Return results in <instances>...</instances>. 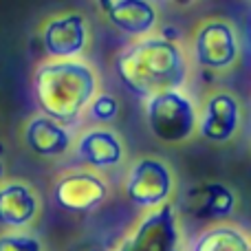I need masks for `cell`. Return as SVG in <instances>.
Listing matches in <instances>:
<instances>
[{
	"instance_id": "6da1fadb",
	"label": "cell",
	"mask_w": 251,
	"mask_h": 251,
	"mask_svg": "<svg viewBox=\"0 0 251 251\" xmlns=\"http://www.w3.org/2000/svg\"><path fill=\"white\" fill-rule=\"evenodd\" d=\"M117 75L132 95L150 100L159 93L178 91L185 84L187 62L170 38H148L119 53Z\"/></svg>"
},
{
	"instance_id": "7a4b0ae2",
	"label": "cell",
	"mask_w": 251,
	"mask_h": 251,
	"mask_svg": "<svg viewBox=\"0 0 251 251\" xmlns=\"http://www.w3.org/2000/svg\"><path fill=\"white\" fill-rule=\"evenodd\" d=\"M95 91V71L77 60L47 62L33 75V93L42 115L62 126L77 122Z\"/></svg>"
},
{
	"instance_id": "3957f363",
	"label": "cell",
	"mask_w": 251,
	"mask_h": 251,
	"mask_svg": "<svg viewBox=\"0 0 251 251\" xmlns=\"http://www.w3.org/2000/svg\"><path fill=\"white\" fill-rule=\"evenodd\" d=\"M113 251H185L178 209L165 203L146 212Z\"/></svg>"
},
{
	"instance_id": "277c9868",
	"label": "cell",
	"mask_w": 251,
	"mask_h": 251,
	"mask_svg": "<svg viewBox=\"0 0 251 251\" xmlns=\"http://www.w3.org/2000/svg\"><path fill=\"white\" fill-rule=\"evenodd\" d=\"M146 119L150 132L163 143L187 141L199 126L194 101L181 88L152 95L146 101Z\"/></svg>"
},
{
	"instance_id": "5b68a950",
	"label": "cell",
	"mask_w": 251,
	"mask_h": 251,
	"mask_svg": "<svg viewBox=\"0 0 251 251\" xmlns=\"http://www.w3.org/2000/svg\"><path fill=\"white\" fill-rule=\"evenodd\" d=\"M174 192V176L168 163L154 156H143L130 168L126 176V196L143 209H156L170 203Z\"/></svg>"
},
{
	"instance_id": "8992f818",
	"label": "cell",
	"mask_w": 251,
	"mask_h": 251,
	"mask_svg": "<svg viewBox=\"0 0 251 251\" xmlns=\"http://www.w3.org/2000/svg\"><path fill=\"white\" fill-rule=\"evenodd\" d=\"M53 199L71 214H88L108 199V185L95 172L71 170L55 181Z\"/></svg>"
},
{
	"instance_id": "52a82bcc",
	"label": "cell",
	"mask_w": 251,
	"mask_h": 251,
	"mask_svg": "<svg viewBox=\"0 0 251 251\" xmlns=\"http://www.w3.org/2000/svg\"><path fill=\"white\" fill-rule=\"evenodd\" d=\"M194 57L212 71L227 69L238 57V35L225 20H209L199 26L194 38Z\"/></svg>"
},
{
	"instance_id": "ba28073f",
	"label": "cell",
	"mask_w": 251,
	"mask_h": 251,
	"mask_svg": "<svg viewBox=\"0 0 251 251\" xmlns=\"http://www.w3.org/2000/svg\"><path fill=\"white\" fill-rule=\"evenodd\" d=\"M42 44L49 55H53L55 60L77 57L88 44V26L84 16L71 11L53 18L42 31Z\"/></svg>"
},
{
	"instance_id": "9c48e42d",
	"label": "cell",
	"mask_w": 251,
	"mask_h": 251,
	"mask_svg": "<svg viewBox=\"0 0 251 251\" xmlns=\"http://www.w3.org/2000/svg\"><path fill=\"white\" fill-rule=\"evenodd\" d=\"M40 196L29 183L9 181L0 185V227L7 231H26L40 216Z\"/></svg>"
},
{
	"instance_id": "30bf717a",
	"label": "cell",
	"mask_w": 251,
	"mask_h": 251,
	"mask_svg": "<svg viewBox=\"0 0 251 251\" xmlns=\"http://www.w3.org/2000/svg\"><path fill=\"white\" fill-rule=\"evenodd\" d=\"M238 124H240L238 100L231 93L218 91L207 97L196 128L201 130V134L207 141L225 143L234 137V132L238 130Z\"/></svg>"
},
{
	"instance_id": "8fae6325",
	"label": "cell",
	"mask_w": 251,
	"mask_h": 251,
	"mask_svg": "<svg viewBox=\"0 0 251 251\" xmlns=\"http://www.w3.org/2000/svg\"><path fill=\"white\" fill-rule=\"evenodd\" d=\"M236 209V194L225 183H201L185 192L183 212L199 221H223Z\"/></svg>"
},
{
	"instance_id": "7c38bea8",
	"label": "cell",
	"mask_w": 251,
	"mask_h": 251,
	"mask_svg": "<svg viewBox=\"0 0 251 251\" xmlns=\"http://www.w3.org/2000/svg\"><path fill=\"white\" fill-rule=\"evenodd\" d=\"M77 154L91 168L104 170L122 163L126 156V148L117 132L106 128H95L82 134L77 143Z\"/></svg>"
},
{
	"instance_id": "4fadbf2b",
	"label": "cell",
	"mask_w": 251,
	"mask_h": 251,
	"mask_svg": "<svg viewBox=\"0 0 251 251\" xmlns=\"http://www.w3.org/2000/svg\"><path fill=\"white\" fill-rule=\"evenodd\" d=\"M25 141L40 156H62L71 148V132L62 124L38 115L26 124Z\"/></svg>"
},
{
	"instance_id": "5bb4252c",
	"label": "cell",
	"mask_w": 251,
	"mask_h": 251,
	"mask_svg": "<svg viewBox=\"0 0 251 251\" xmlns=\"http://www.w3.org/2000/svg\"><path fill=\"white\" fill-rule=\"evenodd\" d=\"M106 16L124 33L141 35L154 29L159 13L150 0H113Z\"/></svg>"
},
{
	"instance_id": "9a60e30c",
	"label": "cell",
	"mask_w": 251,
	"mask_h": 251,
	"mask_svg": "<svg viewBox=\"0 0 251 251\" xmlns=\"http://www.w3.org/2000/svg\"><path fill=\"white\" fill-rule=\"evenodd\" d=\"M190 251H251V243L243 227L216 223L196 236Z\"/></svg>"
},
{
	"instance_id": "2e32d148",
	"label": "cell",
	"mask_w": 251,
	"mask_h": 251,
	"mask_svg": "<svg viewBox=\"0 0 251 251\" xmlns=\"http://www.w3.org/2000/svg\"><path fill=\"white\" fill-rule=\"evenodd\" d=\"M0 251H44V245L29 231H2Z\"/></svg>"
},
{
	"instance_id": "e0dca14e",
	"label": "cell",
	"mask_w": 251,
	"mask_h": 251,
	"mask_svg": "<svg viewBox=\"0 0 251 251\" xmlns=\"http://www.w3.org/2000/svg\"><path fill=\"white\" fill-rule=\"evenodd\" d=\"M117 110H119V106L113 95L93 97V101H91V115L97 122H113L117 117Z\"/></svg>"
},
{
	"instance_id": "ac0fdd59",
	"label": "cell",
	"mask_w": 251,
	"mask_h": 251,
	"mask_svg": "<svg viewBox=\"0 0 251 251\" xmlns=\"http://www.w3.org/2000/svg\"><path fill=\"white\" fill-rule=\"evenodd\" d=\"M97 2H100V9H101V11H108V9H110V4H113V0H97Z\"/></svg>"
},
{
	"instance_id": "d6986e66",
	"label": "cell",
	"mask_w": 251,
	"mask_h": 251,
	"mask_svg": "<svg viewBox=\"0 0 251 251\" xmlns=\"http://www.w3.org/2000/svg\"><path fill=\"white\" fill-rule=\"evenodd\" d=\"M4 178V163H2V159H0V181Z\"/></svg>"
},
{
	"instance_id": "ffe728a7",
	"label": "cell",
	"mask_w": 251,
	"mask_h": 251,
	"mask_svg": "<svg viewBox=\"0 0 251 251\" xmlns=\"http://www.w3.org/2000/svg\"><path fill=\"white\" fill-rule=\"evenodd\" d=\"M172 2H176V4H190L192 0H172Z\"/></svg>"
},
{
	"instance_id": "44dd1931",
	"label": "cell",
	"mask_w": 251,
	"mask_h": 251,
	"mask_svg": "<svg viewBox=\"0 0 251 251\" xmlns=\"http://www.w3.org/2000/svg\"><path fill=\"white\" fill-rule=\"evenodd\" d=\"M88 251H108V249H101V247H95V249H88Z\"/></svg>"
}]
</instances>
